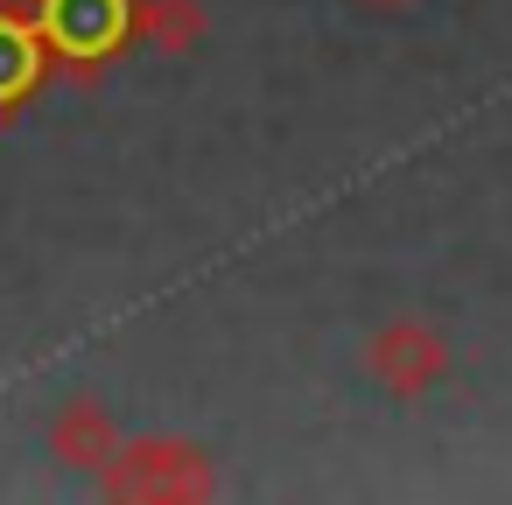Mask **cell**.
Masks as SVG:
<instances>
[{
  "mask_svg": "<svg viewBox=\"0 0 512 505\" xmlns=\"http://www.w3.org/2000/svg\"><path fill=\"white\" fill-rule=\"evenodd\" d=\"M50 442H57L64 463H106V456H113V428H106V414H99L92 400H71V407L50 421Z\"/></svg>",
  "mask_w": 512,
  "mask_h": 505,
  "instance_id": "7a4b0ae2",
  "label": "cell"
},
{
  "mask_svg": "<svg viewBox=\"0 0 512 505\" xmlns=\"http://www.w3.org/2000/svg\"><path fill=\"white\" fill-rule=\"evenodd\" d=\"M8 78H22V50H15V43H0V85H8Z\"/></svg>",
  "mask_w": 512,
  "mask_h": 505,
  "instance_id": "3957f363",
  "label": "cell"
},
{
  "mask_svg": "<svg viewBox=\"0 0 512 505\" xmlns=\"http://www.w3.org/2000/svg\"><path fill=\"white\" fill-rule=\"evenodd\" d=\"M197 456L176 449V442H141L113 463V491H134V498H155V491H197Z\"/></svg>",
  "mask_w": 512,
  "mask_h": 505,
  "instance_id": "6da1fadb",
  "label": "cell"
}]
</instances>
